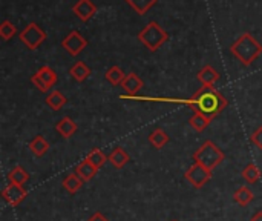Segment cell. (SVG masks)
Returning a JSON list of instances; mask_svg holds the SVG:
<instances>
[{"label":"cell","instance_id":"6da1fadb","mask_svg":"<svg viewBox=\"0 0 262 221\" xmlns=\"http://www.w3.org/2000/svg\"><path fill=\"white\" fill-rule=\"evenodd\" d=\"M180 103H186L187 106L192 108V111L201 112L212 120L227 108V98L213 86H203L200 91L193 94L192 98Z\"/></svg>","mask_w":262,"mask_h":221},{"label":"cell","instance_id":"7a4b0ae2","mask_svg":"<svg viewBox=\"0 0 262 221\" xmlns=\"http://www.w3.org/2000/svg\"><path fill=\"white\" fill-rule=\"evenodd\" d=\"M230 52L244 66H250L262 54V45L250 32H246L230 46Z\"/></svg>","mask_w":262,"mask_h":221},{"label":"cell","instance_id":"3957f363","mask_svg":"<svg viewBox=\"0 0 262 221\" xmlns=\"http://www.w3.org/2000/svg\"><path fill=\"white\" fill-rule=\"evenodd\" d=\"M193 160L195 163H200L204 168L213 171L216 166H220L226 160V154L213 142L207 140L201 145V148H198L193 152Z\"/></svg>","mask_w":262,"mask_h":221},{"label":"cell","instance_id":"277c9868","mask_svg":"<svg viewBox=\"0 0 262 221\" xmlns=\"http://www.w3.org/2000/svg\"><path fill=\"white\" fill-rule=\"evenodd\" d=\"M167 38H169L167 32L157 22L147 23V26H144L138 34V40L152 52L157 51L161 45H164Z\"/></svg>","mask_w":262,"mask_h":221},{"label":"cell","instance_id":"5b68a950","mask_svg":"<svg viewBox=\"0 0 262 221\" xmlns=\"http://www.w3.org/2000/svg\"><path fill=\"white\" fill-rule=\"evenodd\" d=\"M212 171L210 169H207V168H204L203 165H200V163H193L189 169H187V172L184 174V177H186V180L195 188V189H203L210 180H212Z\"/></svg>","mask_w":262,"mask_h":221},{"label":"cell","instance_id":"8992f818","mask_svg":"<svg viewBox=\"0 0 262 221\" xmlns=\"http://www.w3.org/2000/svg\"><path fill=\"white\" fill-rule=\"evenodd\" d=\"M45 38H46V34L37 23H29L20 32V40L28 49H37L45 42Z\"/></svg>","mask_w":262,"mask_h":221},{"label":"cell","instance_id":"52a82bcc","mask_svg":"<svg viewBox=\"0 0 262 221\" xmlns=\"http://www.w3.org/2000/svg\"><path fill=\"white\" fill-rule=\"evenodd\" d=\"M32 85L41 91V92H48L49 88H52L57 83V74L52 68L49 66H41L32 77H31Z\"/></svg>","mask_w":262,"mask_h":221},{"label":"cell","instance_id":"ba28073f","mask_svg":"<svg viewBox=\"0 0 262 221\" xmlns=\"http://www.w3.org/2000/svg\"><path fill=\"white\" fill-rule=\"evenodd\" d=\"M26 189L25 186H20V185H14V183H9L3 191H2V198L12 208H17L25 198H26Z\"/></svg>","mask_w":262,"mask_h":221},{"label":"cell","instance_id":"9c48e42d","mask_svg":"<svg viewBox=\"0 0 262 221\" xmlns=\"http://www.w3.org/2000/svg\"><path fill=\"white\" fill-rule=\"evenodd\" d=\"M63 48L71 54V55H78L86 46H88V40L78 32V31H72L68 34V37H64V40L61 42Z\"/></svg>","mask_w":262,"mask_h":221},{"label":"cell","instance_id":"30bf717a","mask_svg":"<svg viewBox=\"0 0 262 221\" xmlns=\"http://www.w3.org/2000/svg\"><path fill=\"white\" fill-rule=\"evenodd\" d=\"M72 11L77 14L78 18H81L83 22H86V20H89V18L94 17V14L97 12V6L92 3V0H78L74 5Z\"/></svg>","mask_w":262,"mask_h":221},{"label":"cell","instance_id":"8fae6325","mask_svg":"<svg viewBox=\"0 0 262 221\" xmlns=\"http://www.w3.org/2000/svg\"><path fill=\"white\" fill-rule=\"evenodd\" d=\"M121 86H123V89H124L129 95H137V94L141 91V88H143V80H141L137 74L130 72V74L126 75V78L123 80Z\"/></svg>","mask_w":262,"mask_h":221},{"label":"cell","instance_id":"7c38bea8","mask_svg":"<svg viewBox=\"0 0 262 221\" xmlns=\"http://www.w3.org/2000/svg\"><path fill=\"white\" fill-rule=\"evenodd\" d=\"M77 129H78L77 123H75L72 118H69V117H63V118L55 125V131H57L63 138H71V137L77 132Z\"/></svg>","mask_w":262,"mask_h":221},{"label":"cell","instance_id":"4fadbf2b","mask_svg":"<svg viewBox=\"0 0 262 221\" xmlns=\"http://www.w3.org/2000/svg\"><path fill=\"white\" fill-rule=\"evenodd\" d=\"M198 80L203 83V86H213L218 80H220V74L218 71L210 66V65H206L200 72H198Z\"/></svg>","mask_w":262,"mask_h":221},{"label":"cell","instance_id":"5bb4252c","mask_svg":"<svg viewBox=\"0 0 262 221\" xmlns=\"http://www.w3.org/2000/svg\"><path fill=\"white\" fill-rule=\"evenodd\" d=\"M109 162H111V165H112L114 168L123 169V168L130 162V157H129V154H127L123 148H115V149L111 152V155H109Z\"/></svg>","mask_w":262,"mask_h":221},{"label":"cell","instance_id":"9a60e30c","mask_svg":"<svg viewBox=\"0 0 262 221\" xmlns=\"http://www.w3.org/2000/svg\"><path fill=\"white\" fill-rule=\"evenodd\" d=\"M253 200H255V194L249 186H241L233 194V202L238 203L239 206H249Z\"/></svg>","mask_w":262,"mask_h":221},{"label":"cell","instance_id":"2e32d148","mask_svg":"<svg viewBox=\"0 0 262 221\" xmlns=\"http://www.w3.org/2000/svg\"><path fill=\"white\" fill-rule=\"evenodd\" d=\"M83 182H91L94 177H95V174H97V169L88 162V160H83L81 163H78L77 165V168H75V171H74Z\"/></svg>","mask_w":262,"mask_h":221},{"label":"cell","instance_id":"e0dca14e","mask_svg":"<svg viewBox=\"0 0 262 221\" xmlns=\"http://www.w3.org/2000/svg\"><path fill=\"white\" fill-rule=\"evenodd\" d=\"M49 149V143L45 140L43 135H37L35 138H32L29 142V151L35 155V157H43Z\"/></svg>","mask_w":262,"mask_h":221},{"label":"cell","instance_id":"ac0fdd59","mask_svg":"<svg viewBox=\"0 0 262 221\" xmlns=\"http://www.w3.org/2000/svg\"><path fill=\"white\" fill-rule=\"evenodd\" d=\"M28 180H29V174H28V171H25L21 166L12 168V169L9 171V174H8V182H9V183H14V185L23 186L25 183H28Z\"/></svg>","mask_w":262,"mask_h":221},{"label":"cell","instance_id":"d6986e66","mask_svg":"<svg viewBox=\"0 0 262 221\" xmlns=\"http://www.w3.org/2000/svg\"><path fill=\"white\" fill-rule=\"evenodd\" d=\"M149 143L155 148V149H163L167 143H169V135L164 129H155L150 135H149Z\"/></svg>","mask_w":262,"mask_h":221},{"label":"cell","instance_id":"ffe728a7","mask_svg":"<svg viewBox=\"0 0 262 221\" xmlns=\"http://www.w3.org/2000/svg\"><path fill=\"white\" fill-rule=\"evenodd\" d=\"M86 160L98 171V169H101V168L106 165V162H109V157H106L104 152L100 151V149H92V151L86 155Z\"/></svg>","mask_w":262,"mask_h":221},{"label":"cell","instance_id":"44dd1931","mask_svg":"<svg viewBox=\"0 0 262 221\" xmlns=\"http://www.w3.org/2000/svg\"><path fill=\"white\" fill-rule=\"evenodd\" d=\"M83 180L74 172V174H69L64 180H63V188L69 192V194H77L81 188H83Z\"/></svg>","mask_w":262,"mask_h":221},{"label":"cell","instance_id":"7402d4cb","mask_svg":"<svg viewBox=\"0 0 262 221\" xmlns=\"http://www.w3.org/2000/svg\"><path fill=\"white\" fill-rule=\"evenodd\" d=\"M241 175H243V178H244L247 183H258V182L261 180L262 172L261 169H259L255 163H249V165L243 169Z\"/></svg>","mask_w":262,"mask_h":221},{"label":"cell","instance_id":"603a6c76","mask_svg":"<svg viewBox=\"0 0 262 221\" xmlns=\"http://www.w3.org/2000/svg\"><path fill=\"white\" fill-rule=\"evenodd\" d=\"M210 122H212V118H209L207 115H204V114H201V112H193V115H192L190 120H189L190 126H192L196 132H203V131L210 125Z\"/></svg>","mask_w":262,"mask_h":221},{"label":"cell","instance_id":"cb8c5ba5","mask_svg":"<svg viewBox=\"0 0 262 221\" xmlns=\"http://www.w3.org/2000/svg\"><path fill=\"white\" fill-rule=\"evenodd\" d=\"M69 74L72 75V78H75L77 82H84L89 75H91V69L83 63V62H77L72 68H71V71H69Z\"/></svg>","mask_w":262,"mask_h":221},{"label":"cell","instance_id":"d4e9b609","mask_svg":"<svg viewBox=\"0 0 262 221\" xmlns=\"http://www.w3.org/2000/svg\"><path fill=\"white\" fill-rule=\"evenodd\" d=\"M66 97L60 92V91H52L48 97H46V105L51 108V109H54V111H58V109H61L64 105H66Z\"/></svg>","mask_w":262,"mask_h":221},{"label":"cell","instance_id":"484cf974","mask_svg":"<svg viewBox=\"0 0 262 221\" xmlns=\"http://www.w3.org/2000/svg\"><path fill=\"white\" fill-rule=\"evenodd\" d=\"M126 2L132 9H135V12H138L141 15L146 14L157 3V0H126Z\"/></svg>","mask_w":262,"mask_h":221},{"label":"cell","instance_id":"4316f807","mask_svg":"<svg viewBox=\"0 0 262 221\" xmlns=\"http://www.w3.org/2000/svg\"><path fill=\"white\" fill-rule=\"evenodd\" d=\"M106 80L111 83V85H114V86H117V85H121L123 83V80L126 78V74L118 68V66H112L111 69H107V72H106Z\"/></svg>","mask_w":262,"mask_h":221},{"label":"cell","instance_id":"83f0119b","mask_svg":"<svg viewBox=\"0 0 262 221\" xmlns=\"http://www.w3.org/2000/svg\"><path fill=\"white\" fill-rule=\"evenodd\" d=\"M15 32H17V29H15V26L9 20H3L2 22V25H0V37L3 40H9L11 37L15 35Z\"/></svg>","mask_w":262,"mask_h":221},{"label":"cell","instance_id":"f1b7e54d","mask_svg":"<svg viewBox=\"0 0 262 221\" xmlns=\"http://www.w3.org/2000/svg\"><path fill=\"white\" fill-rule=\"evenodd\" d=\"M250 142H252L258 149H261L262 151V126H259V128L250 135Z\"/></svg>","mask_w":262,"mask_h":221},{"label":"cell","instance_id":"f546056e","mask_svg":"<svg viewBox=\"0 0 262 221\" xmlns=\"http://www.w3.org/2000/svg\"><path fill=\"white\" fill-rule=\"evenodd\" d=\"M86 221H109V220H107V218H106V217H104L101 212H95V214H94L91 218H88Z\"/></svg>","mask_w":262,"mask_h":221},{"label":"cell","instance_id":"4dcf8cb0","mask_svg":"<svg viewBox=\"0 0 262 221\" xmlns=\"http://www.w3.org/2000/svg\"><path fill=\"white\" fill-rule=\"evenodd\" d=\"M250 221H262V211H258Z\"/></svg>","mask_w":262,"mask_h":221},{"label":"cell","instance_id":"1f68e13d","mask_svg":"<svg viewBox=\"0 0 262 221\" xmlns=\"http://www.w3.org/2000/svg\"><path fill=\"white\" fill-rule=\"evenodd\" d=\"M172 221H178V220H172Z\"/></svg>","mask_w":262,"mask_h":221}]
</instances>
